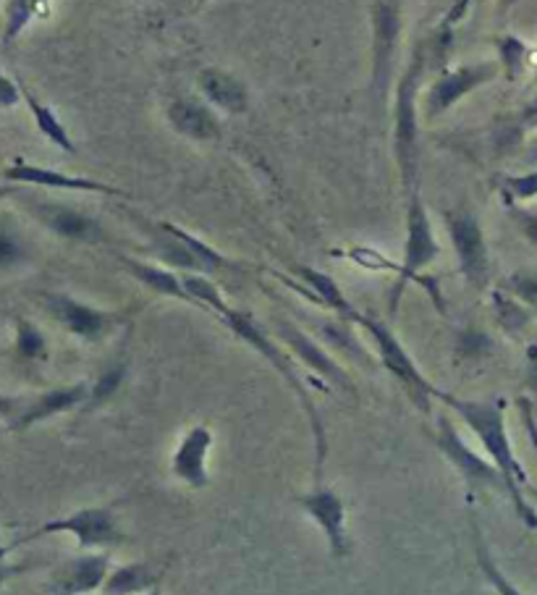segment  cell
<instances>
[{
	"label": "cell",
	"mask_w": 537,
	"mask_h": 595,
	"mask_svg": "<svg viewBox=\"0 0 537 595\" xmlns=\"http://www.w3.org/2000/svg\"><path fill=\"white\" fill-rule=\"evenodd\" d=\"M89 397H93V386L89 384H71V386H58L45 391L35 404L24 406L14 420V430H27L32 425L42 423V420H50L56 415H63V412L76 410V406L89 404Z\"/></svg>",
	"instance_id": "18"
},
{
	"label": "cell",
	"mask_w": 537,
	"mask_h": 595,
	"mask_svg": "<svg viewBox=\"0 0 537 595\" xmlns=\"http://www.w3.org/2000/svg\"><path fill=\"white\" fill-rule=\"evenodd\" d=\"M493 339H490L488 331H480V328H464L456 339V354L462 360L477 362L493 354Z\"/></svg>",
	"instance_id": "31"
},
{
	"label": "cell",
	"mask_w": 537,
	"mask_h": 595,
	"mask_svg": "<svg viewBox=\"0 0 537 595\" xmlns=\"http://www.w3.org/2000/svg\"><path fill=\"white\" fill-rule=\"evenodd\" d=\"M22 95H24V102H27V108L32 111V116H35V124H37V129H40L42 137L48 139L50 145H56L58 150H63V153H69V155H76L74 139H71L66 124H63V121L58 119L53 108L45 106L42 100H37V97L32 95L27 87H22Z\"/></svg>",
	"instance_id": "24"
},
{
	"label": "cell",
	"mask_w": 537,
	"mask_h": 595,
	"mask_svg": "<svg viewBox=\"0 0 537 595\" xmlns=\"http://www.w3.org/2000/svg\"><path fill=\"white\" fill-rule=\"evenodd\" d=\"M35 216L40 218L42 226H48L53 234L61 239H69V242L80 244H100L106 242V231L102 226L95 221L87 212L71 208V205L63 203H35L32 205Z\"/></svg>",
	"instance_id": "14"
},
{
	"label": "cell",
	"mask_w": 537,
	"mask_h": 595,
	"mask_svg": "<svg viewBox=\"0 0 537 595\" xmlns=\"http://www.w3.org/2000/svg\"><path fill=\"white\" fill-rule=\"evenodd\" d=\"M58 533L71 535L80 548H111L124 543V533H121L119 522H115V514L106 507L80 509V512H71L69 517H63V520L45 522L42 527H37L35 533L24 541H35L42 538V535Z\"/></svg>",
	"instance_id": "9"
},
{
	"label": "cell",
	"mask_w": 537,
	"mask_h": 595,
	"mask_svg": "<svg viewBox=\"0 0 537 595\" xmlns=\"http://www.w3.org/2000/svg\"><path fill=\"white\" fill-rule=\"evenodd\" d=\"M168 124L181 137L192 142H216L221 137V121L207 102L197 97H176L166 111Z\"/></svg>",
	"instance_id": "17"
},
{
	"label": "cell",
	"mask_w": 537,
	"mask_h": 595,
	"mask_svg": "<svg viewBox=\"0 0 537 595\" xmlns=\"http://www.w3.org/2000/svg\"><path fill=\"white\" fill-rule=\"evenodd\" d=\"M501 76L498 61H477V63H462L456 69H446L441 76H436V82L427 87L423 97V111L427 121L441 119L443 113H449L456 102H462L464 97L475 93V89L485 87Z\"/></svg>",
	"instance_id": "7"
},
{
	"label": "cell",
	"mask_w": 537,
	"mask_h": 595,
	"mask_svg": "<svg viewBox=\"0 0 537 595\" xmlns=\"http://www.w3.org/2000/svg\"><path fill=\"white\" fill-rule=\"evenodd\" d=\"M446 229L454 244L459 274L472 289H485L490 281V250L480 218L472 210L446 212Z\"/></svg>",
	"instance_id": "6"
},
{
	"label": "cell",
	"mask_w": 537,
	"mask_h": 595,
	"mask_svg": "<svg viewBox=\"0 0 537 595\" xmlns=\"http://www.w3.org/2000/svg\"><path fill=\"white\" fill-rule=\"evenodd\" d=\"M498 50V69L507 82H520V76L533 63V48L516 35H501L496 37Z\"/></svg>",
	"instance_id": "25"
},
{
	"label": "cell",
	"mask_w": 537,
	"mask_h": 595,
	"mask_svg": "<svg viewBox=\"0 0 537 595\" xmlns=\"http://www.w3.org/2000/svg\"><path fill=\"white\" fill-rule=\"evenodd\" d=\"M197 89L212 108L225 113H244L249 108V87L234 71L207 66L197 74Z\"/></svg>",
	"instance_id": "19"
},
{
	"label": "cell",
	"mask_w": 537,
	"mask_h": 595,
	"mask_svg": "<svg viewBox=\"0 0 537 595\" xmlns=\"http://www.w3.org/2000/svg\"><path fill=\"white\" fill-rule=\"evenodd\" d=\"M19 412H22V404H19L16 399L3 397V393H0V417H14L19 415Z\"/></svg>",
	"instance_id": "42"
},
{
	"label": "cell",
	"mask_w": 537,
	"mask_h": 595,
	"mask_svg": "<svg viewBox=\"0 0 537 595\" xmlns=\"http://www.w3.org/2000/svg\"><path fill=\"white\" fill-rule=\"evenodd\" d=\"M401 24L404 11L401 0H375L373 5V93L380 102L391 89L393 66H396Z\"/></svg>",
	"instance_id": "8"
},
{
	"label": "cell",
	"mask_w": 537,
	"mask_h": 595,
	"mask_svg": "<svg viewBox=\"0 0 537 595\" xmlns=\"http://www.w3.org/2000/svg\"><path fill=\"white\" fill-rule=\"evenodd\" d=\"M503 291H509L511 296L527 305L529 309H537V270H516L507 278Z\"/></svg>",
	"instance_id": "35"
},
{
	"label": "cell",
	"mask_w": 537,
	"mask_h": 595,
	"mask_svg": "<svg viewBox=\"0 0 537 595\" xmlns=\"http://www.w3.org/2000/svg\"><path fill=\"white\" fill-rule=\"evenodd\" d=\"M5 179L14 181V184H29V186H42V190H61V192H82V194H106V197H129V192L119 190V186L106 184V181L87 179V177H71V173L56 171L48 166H35V163H14L5 168Z\"/></svg>",
	"instance_id": "13"
},
{
	"label": "cell",
	"mask_w": 537,
	"mask_h": 595,
	"mask_svg": "<svg viewBox=\"0 0 537 595\" xmlns=\"http://www.w3.org/2000/svg\"><path fill=\"white\" fill-rule=\"evenodd\" d=\"M535 129H537V95L522 108L520 116H516V132L527 134V132H535Z\"/></svg>",
	"instance_id": "40"
},
{
	"label": "cell",
	"mask_w": 537,
	"mask_h": 595,
	"mask_svg": "<svg viewBox=\"0 0 537 595\" xmlns=\"http://www.w3.org/2000/svg\"><path fill=\"white\" fill-rule=\"evenodd\" d=\"M441 255V247H438L436 231H432L430 212L425 208V199L419 186L406 194V236H404V257H401L399 270H396V283H393L391 291V313H396L401 296H404V289L410 287L412 281H417L427 294L432 296L436 307L446 313L441 289L436 287L432 278H425V268H430L432 263Z\"/></svg>",
	"instance_id": "2"
},
{
	"label": "cell",
	"mask_w": 537,
	"mask_h": 595,
	"mask_svg": "<svg viewBox=\"0 0 537 595\" xmlns=\"http://www.w3.org/2000/svg\"><path fill=\"white\" fill-rule=\"evenodd\" d=\"M225 326L234 331L236 339H242L244 344L255 349L257 354H260L263 360H268L270 365L276 367V373L281 375L283 380L291 386V391L296 393V399H300L302 410L307 412L309 423H313V433H315V472L317 477H320V470H322V462H326V454H328V441H326V428H322V420H320V412H317V406L313 402V397H309L307 386H304L302 375L296 373L294 362H291V354L283 352V347H278L273 339H270V333L265 331V328L257 323L252 315L242 313V309H234L231 307L229 313L221 318Z\"/></svg>",
	"instance_id": "3"
},
{
	"label": "cell",
	"mask_w": 537,
	"mask_h": 595,
	"mask_svg": "<svg viewBox=\"0 0 537 595\" xmlns=\"http://www.w3.org/2000/svg\"><path fill=\"white\" fill-rule=\"evenodd\" d=\"M472 541H475V556H477V564H480V572L485 574V580L493 585V591L498 595H524L520 587H516L514 582H511L507 574L501 572V567H498L493 561V556H490L488 546H485L483 533H480V527H477V522H472Z\"/></svg>",
	"instance_id": "28"
},
{
	"label": "cell",
	"mask_w": 537,
	"mask_h": 595,
	"mask_svg": "<svg viewBox=\"0 0 537 595\" xmlns=\"http://www.w3.org/2000/svg\"><path fill=\"white\" fill-rule=\"evenodd\" d=\"M163 226H166L168 231H171L173 236H179L181 242L186 244V247H190L192 255L197 257V263H199V268H203V274H207V276L218 274V270L229 268V265H231L229 257L221 255V252H218L216 247H210V244L203 242V239H199V236H194L186 229H181V226L168 223V221H163Z\"/></svg>",
	"instance_id": "27"
},
{
	"label": "cell",
	"mask_w": 537,
	"mask_h": 595,
	"mask_svg": "<svg viewBox=\"0 0 537 595\" xmlns=\"http://www.w3.org/2000/svg\"><path fill=\"white\" fill-rule=\"evenodd\" d=\"M16 352L24 360H42L48 354V341L40 328L29 320H19L16 326Z\"/></svg>",
	"instance_id": "34"
},
{
	"label": "cell",
	"mask_w": 537,
	"mask_h": 595,
	"mask_svg": "<svg viewBox=\"0 0 537 595\" xmlns=\"http://www.w3.org/2000/svg\"><path fill=\"white\" fill-rule=\"evenodd\" d=\"M27 260V247H24L22 236L9 221L0 218V270L16 268Z\"/></svg>",
	"instance_id": "33"
},
{
	"label": "cell",
	"mask_w": 537,
	"mask_h": 595,
	"mask_svg": "<svg viewBox=\"0 0 537 595\" xmlns=\"http://www.w3.org/2000/svg\"><path fill=\"white\" fill-rule=\"evenodd\" d=\"M529 499H535V501H537V490H535V488H529Z\"/></svg>",
	"instance_id": "46"
},
{
	"label": "cell",
	"mask_w": 537,
	"mask_h": 595,
	"mask_svg": "<svg viewBox=\"0 0 537 595\" xmlns=\"http://www.w3.org/2000/svg\"><path fill=\"white\" fill-rule=\"evenodd\" d=\"M507 3H511V0H507Z\"/></svg>",
	"instance_id": "48"
},
{
	"label": "cell",
	"mask_w": 537,
	"mask_h": 595,
	"mask_svg": "<svg viewBox=\"0 0 537 595\" xmlns=\"http://www.w3.org/2000/svg\"><path fill=\"white\" fill-rule=\"evenodd\" d=\"M48 0H9L5 5V29H3V45H14L24 29L35 22V16L40 14L42 5Z\"/></svg>",
	"instance_id": "30"
},
{
	"label": "cell",
	"mask_w": 537,
	"mask_h": 595,
	"mask_svg": "<svg viewBox=\"0 0 537 595\" xmlns=\"http://www.w3.org/2000/svg\"><path fill=\"white\" fill-rule=\"evenodd\" d=\"M124 375H126V367L121 365V362L106 367L100 378H97L93 384V397H89V404H100V402H106V399H111L113 393L121 388V384H124Z\"/></svg>",
	"instance_id": "36"
},
{
	"label": "cell",
	"mask_w": 537,
	"mask_h": 595,
	"mask_svg": "<svg viewBox=\"0 0 537 595\" xmlns=\"http://www.w3.org/2000/svg\"><path fill=\"white\" fill-rule=\"evenodd\" d=\"M212 449V430L207 425H194L181 438L179 449L173 451L171 472L181 483L192 485V488H205L210 483V472H207V457Z\"/></svg>",
	"instance_id": "15"
},
{
	"label": "cell",
	"mask_w": 537,
	"mask_h": 595,
	"mask_svg": "<svg viewBox=\"0 0 537 595\" xmlns=\"http://www.w3.org/2000/svg\"><path fill=\"white\" fill-rule=\"evenodd\" d=\"M501 192L507 194V205H522L537 197V168L527 173H509L501 177Z\"/></svg>",
	"instance_id": "32"
},
{
	"label": "cell",
	"mask_w": 537,
	"mask_h": 595,
	"mask_svg": "<svg viewBox=\"0 0 537 595\" xmlns=\"http://www.w3.org/2000/svg\"><path fill=\"white\" fill-rule=\"evenodd\" d=\"M181 283H184L192 305L210 309V313H216L218 318H223V315L231 309L229 302L223 300L221 289H218L205 274H181Z\"/></svg>",
	"instance_id": "26"
},
{
	"label": "cell",
	"mask_w": 537,
	"mask_h": 595,
	"mask_svg": "<svg viewBox=\"0 0 537 595\" xmlns=\"http://www.w3.org/2000/svg\"><path fill=\"white\" fill-rule=\"evenodd\" d=\"M357 326L365 328L375 341V349H378L380 365L386 367L393 378L399 380L401 388L410 393V399L417 404L419 412H430V402L438 399V388L425 378V373L419 371L417 362L412 360V354L406 352V347L401 344V339L391 331V326H386L383 320L373 318V315H359Z\"/></svg>",
	"instance_id": "5"
},
{
	"label": "cell",
	"mask_w": 537,
	"mask_h": 595,
	"mask_svg": "<svg viewBox=\"0 0 537 595\" xmlns=\"http://www.w3.org/2000/svg\"><path fill=\"white\" fill-rule=\"evenodd\" d=\"M527 388L537 397V344L527 347Z\"/></svg>",
	"instance_id": "41"
},
{
	"label": "cell",
	"mask_w": 537,
	"mask_h": 595,
	"mask_svg": "<svg viewBox=\"0 0 537 595\" xmlns=\"http://www.w3.org/2000/svg\"><path fill=\"white\" fill-rule=\"evenodd\" d=\"M509 216L511 221L516 223L520 234L527 239L533 247H537V210H527L522 205H509Z\"/></svg>",
	"instance_id": "38"
},
{
	"label": "cell",
	"mask_w": 537,
	"mask_h": 595,
	"mask_svg": "<svg viewBox=\"0 0 537 595\" xmlns=\"http://www.w3.org/2000/svg\"><path fill=\"white\" fill-rule=\"evenodd\" d=\"M278 336H281L283 341L291 347V352L300 357L304 365L313 367V371L317 375H322L326 380H331L333 386H341L346 388V391H354L352 386V378H349L344 367L335 362L331 354L326 352L317 341H313V336H307L302 331V328H296L294 323H286V320H278Z\"/></svg>",
	"instance_id": "16"
},
{
	"label": "cell",
	"mask_w": 537,
	"mask_h": 595,
	"mask_svg": "<svg viewBox=\"0 0 537 595\" xmlns=\"http://www.w3.org/2000/svg\"><path fill=\"white\" fill-rule=\"evenodd\" d=\"M16 572H19V567H3V564H0V582L9 580L11 574H16Z\"/></svg>",
	"instance_id": "43"
},
{
	"label": "cell",
	"mask_w": 537,
	"mask_h": 595,
	"mask_svg": "<svg viewBox=\"0 0 537 595\" xmlns=\"http://www.w3.org/2000/svg\"><path fill=\"white\" fill-rule=\"evenodd\" d=\"M432 441H436L438 451H441V454L459 470V475H462V481L467 483L469 490H477V488L507 490V485H503V477L496 464L490 462V459H483L477 451H472L469 446L464 444V438L456 433L454 423H451L446 415L438 417V433Z\"/></svg>",
	"instance_id": "10"
},
{
	"label": "cell",
	"mask_w": 537,
	"mask_h": 595,
	"mask_svg": "<svg viewBox=\"0 0 537 595\" xmlns=\"http://www.w3.org/2000/svg\"><path fill=\"white\" fill-rule=\"evenodd\" d=\"M335 255H344V257H349V260H354L367 270H393V274L399 270L396 263H391L386 255H380V252L373 250V247H352L346 252H335Z\"/></svg>",
	"instance_id": "37"
},
{
	"label": "cell",
	"mask_w": 537,
	"mask_h": 595,
	"mask_svg": "<svg viewBox=\"0 0 537 595\" xmlns=\"http://www.w3.org/2000/svg\"><path fill=\"white\" fill-rule=\"evenodd\" d=\"M160 585V574L147 564H126L108 574L106 595H145Z\"/></svg>",
	"instance_id": "23"
},
{
	"label": "cell",
	"mask_w": 537,
	"mask_h": 595,
	"mask_svg": "<svg viewBox=\"0 0 537 595\" xmlns=\"http://www.w3.org/2000/svg\"><path fill=\"white\" fill-rule=\"evenodd\" d=\"M427 66V48L414 53L401 71L396 84V108H393V158H396L401 184L410 194L419 186V124H417V89Z\"/></svg>",
	"instance_id": "4"
},
{
	"label": "cell",
	"mask_w": 537,
	"mask_h": 595,
	"mask_svg": "<svg viewBox=\"0 0 537 595\" xmlns=\"http://www.w3.org/2000/svg\"><path fill=\"white\" fill-rule=\"evenodd\" d=\"M438 399H441L443 404H449L451 410L464 420V425L480 438L483 449L488 451V459L496 464L498 472H501L507 494L509 499L514 501L516 512H520V517L529 527H537L535 509L529 507L522 494L527 477H524L520 459H516L514 446H511L507 430V406H503V402H472V399H459L443 391H438Z\"/></svg>",
	"instance_id": "1"
},
{
	"label": "cell",
	"mask_w": 537,
	"mask_h": 595,
	"mask_svg": "<svg viewBox=\"0 0 537 595\" xmlns=\"http://www.w3.org/2000/svg\"><path fill=\"white\" fill-rule=\"evenodd\" d=\"M121 265L126 268L129 276H134L142 287H147L155 294L168 296V300H179L192 305L190 294H186L184 283H181V274H173V270L163 268V265H152V263H142L134 260V257L121 255Z\"/></svg>",
	"instance_id": "22"
},
{
	"label": "cell",
	"mask_w": 537,
	"mask_h": 595,
	"mask_svg": "<svg viewBox=\"0 0 537 595\" xmlns=\"http://www.w3.org/2000/svg\"><path fill=\"white\" fill-rule=\"evenodd\" d=\"M145 595H160V587H155V591H150V593H145Z\"/></svg>",
	"instance_id": "47"
},
{
	"label": "cell",
	"mask_w": 537,
	"mask_h": 595,
	"mask_svg": "<svg viewBox=\"0 0 537 595\" xmlns=\"http://www.w3.org/2000/svg\"><path fill=\"white\" fill-rule=\"evenodd\" d=\"M5 554H9V548H5V546H3V543H0V564H3Z\"/></svg>",
	"instance_id": "44"
},
{
	"label": "cell",
	"mask_w": 537,
	"mask_h": 595,
	"mask_svg": "<svg viewBox=\"0 0 537 595\" xmlns=\"http://www.w3.org/2000/svg\"><path fill=\"white\" fill-rule=\"evenodd\" d=\"M309 520L317 522L328 541V551L335 559H344L349 554V535H346V503L335 494L333 488H322L317 485L315 490L296 499Z\"/></svg>",
	"instance_id": "12"
},
{
	"label": "cell",
	"mask_w": 537,
	"mask_h": 595,
	"mask_svg": "<svg viewBox=\"0 0 537 595\" xmlns=\"http://www.w3.org/2000/svg\"><path fill=\"white\" fill-rule=\"evenodd\" d=\"M108 556H80L69 561L50 582V595H87L106 585L108 580Z\"/></svg>",
	"instance_id": "20"
},
{
	"label": "cell",
	"mask_w": 537,
	"mask_h": 595,
	"mask_svg": "<svg viewBox=\"0 0 537 595\" xmlns=\"http://www.w3.org/2000/svg\"><path fill=\"white\" fill-rule=\"evenodd\" d=\"M533 63H535V71H533V84H537V56L533 58Z\"/></svg>",
	"instance_id": "45"
},
{
	"label": "cell",
	"mask_w": 537,
	"mask_h": 595,
	"mask_svg": "<svg viewBox=\"0 0 537 595\" xmlns=\"http://www.w3.org/2000/svg\"><path fill=\"white\" fill-rule=\"evenodd\" d=\"M45 307H48V313L53 315L69 333H74L76 339L82 341H102L126 320L124 313H111V309L93 307L69 294H48L45 296Z\"/></svg>",
	"instance_id": "11"
},
{
	"label": "cell",
	"mask_w": 537,
	"mask_h": 595,
	"mask_svg": "<svg viewBox=\"0 0 537 595\" xmlns=\"http://www.w3.org/2000/svg\"><path fill=\"white\" fill-rule=\"evenodd\" d=\"M296 276L302 278V287L309 294V300H315L320 307L333 309L344 323H357L359 320V309L349 302V296L341 291L339 283H335L333 276L322 274V270L307 268V265H300L294 270Z\"/></svg>",
	"instance_id": "21"
},
{
	"label": "cell",
	"mask_w": 537,
	"mask_h": 595,
	"mask_svg": "<svg viewBox=\"0 0 537 595\" xmlns=\"http://www.w3.org/2000/svg\"><path fill=\"white\" fill-rule=\"evenodd\" d=\"M493 309H496L498 326H501L507 333H522L524 328L529 326V320H533V309L522 305L516 296H511L509 291L503 289L493 294Z\"/></svg>",
	"instance_id": "29"
},
{
	"label": "cell",
	"mask_w": 537,
	"mask_h": 595,
	"mask_svg": "<svg viewBox=\"0 0 537 595\" xmlns=\"http://www.w3.org/2000/svg\"><path fill=\"white\" fill-rule=\"evenodd\" d=\"M22 100H24L22 84H16L14 80H9V76H5L3 71H0V106H3V108H14Z\"/></svg>",
	"instance_id": "39"
}]
</instances>
